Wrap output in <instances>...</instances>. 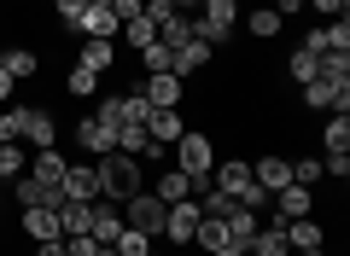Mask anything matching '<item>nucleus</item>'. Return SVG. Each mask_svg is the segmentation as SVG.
I'll return each mask as SVG.
<instances>
[{
    "mask_svg": "<svg viewBox=\"0 0 350 256\" xmlns=\"http://www.w3.org/2000/svg\"><path fill=\"white\" fill-rule=\"evenodd\" d=\"M193 233H199V198L170 204V216H163V239H170V244H193Z\"/></svg>",
    "mask_w": 350,
    "mask_h": 256,
    "instance_id": "423d86ee",
    "label": "nucleus"
},
{
    "mask_svg": "<svg viewBox=\"0 0 350 256\" xmlns=\"http://www.w3.org/2000/svg\"><path fill=\"white\" fill-rule=\"evenodd\" d=\"M170 6H175V0H170Z\"/></svg>",
    "mask_w": 350,
    "mask_h": 256,
    "instance_id": "8fccbe9b",
    "label": "nucleus"
},
{
    "mask_svg": "<svg viewBox=\"0 0 350 256\" xmlns=\"http://www.w3.org/2000/svg\"><path fill=\"white\" fill-rule=\"evenodd\" d=\"M41 70V59L29 47H6V76H12V82H24V76H36Z\"/></svg>",
    "mask_w": 350,
    "mask_h": 256,
    "instance_id": "c85d7f7f",
    "label": "nucleus"
},
{
    "mask_svg": "<svg viewBox=\"0 0 350 256\" xmlns=\"http://www.w3.org/2000/svg\"><path fill=\"white\" fill-rule=\"evenodd\" d=\"M24 122H29V105H6L0 111V140H24Z\"/></svg>",
    "mask_w": 350,
    "mask_h": 256,
    "instance_id": "473e14b6",
    "label": "nucleus"
},
{
    "mask_svg": "<svg viewBox=\"0 0 350 256\" xmlns=\"http://www.w3.org/2000/svg\"><path fill=\"white\" fill-rule=\"evenodd\" d=\"M158 41H163V47H181V41H193V18L187 12H170V18H163V24H158Z\"/></svg>",
    "mask_w": 350,
    "mask_h": 256,
    "instance_id": "b1692460",
    "label": "nucleus"
},
{
    "mask_svg": "<svg viewBox=\"0 0 350 256\" xmlns=\"http://www.w3.org/2000/svg\"><path fill=\"white\" fill-rule=\"evenodd\" d=\"M269 6H275L280 18H298V12H304V0H269Z\"/></svg>",
    "mask_w": 350,
    "mask_h": 256,
    "instance_id": "79ce46f5",
    "label": "nucleus"
},
{
    "mask_svg": "<svg viewBox=\"0 0 350 256\" xmlns=\"http://www.w3.org/2000/svg\"><path fill=\"white\" fill-rule=\"evenodd\" d=\"M59 186H64L70 204H94V198H100V169H94V163H70Z\"/></svg>",
    "mask_w": 350,
    "mask_h": 256,
    "instance_id": "1a4fd4ad",
    "label": "nucleus"
},
{
    "mask_svg": "<svg viewBox=\"0 0 350 256\" xmlns=\"http://www.w3.org/2000/svg\"><path fill=\"white\" fill-rule=\"evenodd\" d=\"M146 134L158 140V146H175V140L187 134V122H181V111H152V117H146Z\"/></svg>",
    "mask_w": 350,
    "mask_h": 256,
    "instance_id": "f3484780",
    "label": "nucleus"
},
{
    "mask_svg": "<svg viewBox=\"0 0 350 256\" xmlns=\"http://www.w3.org/2000/svg\"><path fill=\"white\" fill-rule=\"evenodd\" d=\"M140 64H146V76L170 70V47H163V41H152V47H140Z\"/></svg>",
    "mask_w": 350,
    "mask_h": 256,
    "instance_id": "e433bc0d",
    "label": "nucleus"
},
{
    "mask_svg": "<svg viewBox=\"0 0 350 256\" xmlns=\"http://www.w3.org/2000/svg\"><path fill=\"white\" fill-rule=\"evenodd\" d=\"M12 198H18V210H59L64 204V186H53V181H41V175H18L12 181Z\"/></svg>",
    "mask_w": 350,
    "mask_h": 256,
    "instance_id": "20e7f679",
    "label": "nucleus"
},
{
    "mask_svg": "<svg viewBox=\"0 0 350 256\" xmlns=\"http://www.w3.org/2000/svg\"><path fill=\"white\" fill-rule=\"evenodd\" d=\"M59 233H64V239L88 233V204H70V198H64V204H59Z\"/></svg>",
    "mask_w": 350,
    "mask_h": 256,
    "instance_id": "7c9ffc66",
    "label": "nucleus"
},
{
    "mask_svg": "<svg viewBox=\"0 0 350 256\" xmlns=\"http://www.w3.org/2000/svg\"><path fill=\"white\" fill-rule=\"evenodd\" d=\"M292 181L315 193V181H327V175H321V158H298V163H292Z\"/></svg>",
    "mask_w": 350,
    "mask_h": 256,
    "instance_id": "c9c22d12",
    "label": "nucleus"
},
{
    "mask_svg": "<svg viewBox=\"0 0 350 256\" xmlns=\"http://www.w3.org/2000/svg\"><path fill=\"white\" fill-rule=\"evenodd\" d=\"M292 256H327V251H321V244H315V251H292Z\"/></svg>",
    "mask_w": 350,
    "mask_h": 256,
    "instance_id": "a18cd8bd",
    "label": "nucleus"
},
{
    "mask_svg": "<svg viewBox=\"0 0 350 256\" xmlns=\"http://www.w3.org/2000/svg\"><path fill=\"white\" fill-rule=\"evenodd\" d=\"M76 64H82V70H94V76H105V70L117 64V47H111V41H100V35H88L82 53H76Z\"/></svg>",
    "mask_w": 350,
    "mask_h": 256,
    "instance_id": "4468645a",
    "label": "nucleus"
},
{
    "mask_svg": "<svg viewBox=\"0 0 350 256\" xmlns=\"http://www.w3.org/2000/svg\"><path fill=\"white\" fill-rule=\"evenodd\" d=\"M304 6H315L321 18H345V6H350V0H304Z\"/></svg>",
    "mask_w": 350,
    "mask_h": 256,
    "instance_id": "a19ab883",
    "label": "nucleus"
},
{
    "mask_svg": "<svg viewBox=\"0 0 350 256\" xmlns=\"http://www.w3.org/2000/svg\"><path fill=\"white\" fill-rule=\"evenodd\" d=\"M146 256H158V251H146Z\"/></svg>",
    "mask_w": 350,
    "mask_h": 256,
    "instance_id": "09e8293b",
    "label": "nucleus"
},
{
    "mask_svg": "<svg viewBox=\"0 0 350 256\" xmlns=\"http://www.w3.org/2000/svg\"><path fill=\"white\" fill-rule=\"evenodd\" d=\"M0 64H6V47H0Z\"/></svg>",
    "mask_w": 350,
    "mask_h": 256,
    "instance_id": "de8ad7c7",
    "label": "nucleus"
},
{
    "mask_svg": "<svg viewBox=\"0 0 350 256\" xmlns=\"http://www.w3.org/2000/svg\"><path fill=\"white\" fill-rule=\"evenodd\" d=\"M88 6H94V0H59V24H70V29H76V18H82Z\"/></svg>",
    "mask_w": 350,
    "mask_h": 256,
    "instance_id": "ea45409f",
    "label": "nucleus"
},
{
    "mask_svg": "<svg viewBox=\"0 0 350 256\" xmlns=\"http://www.w3.org/2000/svg\"><path fill=\"white\" fill-rule=\"evenodd\" d=\"M117 35H123V41H129V47H135V53H140V47H152V41H158V24H152V18H146V12H140V18H129V24H123V29H117Z\"/></svg>",
    "mask_w": 350,
    "mask_h": 256,
    "instance_id": "bb28decb",
    "label": "nucleus"
},
{
    "mask_svg": "<svg viewBox=\"0 0 350 256\" xmlns=\"http://www.w3.org/2000/svg\"><path fill=\"white\" fill-rule=\"evenodd\" d=\"M170 152H175V169L181 175H211L216 169V146H211V134H199V128H187Z\"/></svg>",
    "mask_w": 350,
    "mask_h": 256,
    "instance_id": "7ed1b4c3",
    "label": "nucleus"
},
{
    "mask_svg": "<svg viewBox=\"0 0 350 256\" xmlns=\"http://www.w3.org/2000/svg\"><path fill=\"white\" fill-rule=\"evenodd\" d=\"M117 29H123V24L111 18V6H88V12L76 18V35H100V41H111Z\"/></svg>",
    "mask_w": 350,
    "mask_h": 256,
    "instance_id": "a211bd4d",
    "label": "nucleus"
},
{
    "mask_svg": "<svg viewBox=\"0 0 350 256\" xmlns=\"http://www.w3.org/2000/svg\"><path fill=\"white\" fill-rule=\"evenodd\" d=\"M211 256H245V251H239V244H228V251H211Z\"/></svg>",
    "mask_w": 350,
    "mask_h": 256,
    "instance_id": "c03bdc74",
    "label": "nucleus"
},
{
    "mask_svg": "<svg viewBox=\"0 0 350 256\" xmlns=\"http://www.w3.org/2000/svg\"><path fill=\"white\" fill-rule=\"evenodd\" d=\"M211 186H222L228 198H239L251 186V163L245 158H216V169H211Z\"/></svg>",
    "mask_w": 350,
    "mask_h": 256,
    "instance_id": "9b49d317",
    "label": "nucleus"
},
{
    "mask_svg": "<svg viewBox=\"0 0 350 256\" xmlns=\"http://www.w3.org/2000/svg\"><path fill=\"white\" fill-rule=\"evenodd\" d=\"M321 152H350V111H327V128H321Z\"/></svg>",
    "mask_w": 350,
    "mask_h": 256,
    "instance_id": "4be33fe9",
    "label": "nucleus"
},
{
    "mask_svg": "<svg viewBox=\"0 0 350 256\" xmlns=\"http://www.w3.org/2000/svg\"><path fill=\"white\" fill-rule=\"evenodd\" d=\"M152 117V105L140 94H117V128H123V122H146Z\"/></svg>",
    "mask_w": 350,
    "mask_h": 256,
    "instance_id": "2f4dec72",
    "label": "nucleus"
},
{
    "mask_svg": "<svg viewBox=\"0 0 350 256\" xmlns=\"http://www.w3.org/2000/svg\"><path fill=\"white\" fill-rule=\"evenodd\" d=\"M304 53H350V18H327L315 35H304Z\"/></svg>",
    "mask_w": 350,
    "mask_h": 256,
    "instance_id": "9d476101",
    "label": "nucleus"
},
{
    "mask_svg": "<svg viewBox=\"0 0 350 256\" xmlns=\"http://www.w3.org/2000/svg\"><path fill=\"white\" fill-rule=\"evenodd\" d=\"M152 193H158L163 204H181V198H193V175H181V169L170 163L163 175H152Z\"/></svg>",
    "mask_w": 350,
    "mask_h": 256,
    "instance_id": "dca6fc26",
    "label": "nucleus"
},
{
    "mask_svg": "<svg viewBox=\"0 0 350 256\" xmlns=\"http://www.w3.org/2000/svg\"><path fill=\"white\" fill-rule=\"evenodd\" d=\"M286 76H292V82H315V76H321V59H315V53H304V47H292Z\"/></svg>",
    "mask_w": 350,
    "mask_h": 256,
    "instance_id": "c756f323",
    "label": "nucleus"
},
{
    "mask_svg": "<svg viewBox=\"0 0 350 256\" xmlns=\"http://www.w3.org/2000/svg\"><path fill=\"white\" fill-rule=\"evenodd\" d=\"M181 94H187V82H181V76H170V70L146 76V87H140V99H146L152 111H175V105H181Z\"/></svg>",
    "mask_w": 350,
    "mask_h": 256,
    "instance_id": "0eeeda50",
    "label": "nucleus"
},
{
    "mask_svg": "<svg viewBox=\"0 0 350 256\" xmlns=\"http://www.w3.org/2000/svg\"><path fill=\"white\" fill-rule=\"evenodd\" d=\"M24 233H29V239H64V233H59V210H24Z\"/></svg>",
    "mask_w": 350,
    "mask_h": 256,
    "instance_id": "5701e85b",
    "label": "nucleus"
},
{
    "mask_svg": "<svg viewBox=\"0 0 350 256\" xmlns=\"http://www.w3.org/2000/svg\"><path fill=\"white\" fill-rule=\"evenodd\" d=\"M94 169H100V198H111V204H123L146 186V163L129 152H105V158H94Z\"/></svg>",
    "mask_w": 350,
    "mask_h": 256,
    "instance_id": "f257e3e1",
    "label": "nucleus"
},
{
    "mask_svg": "<svg viewBox=\"0 0 350 256\" xmlns=\"http://www.w3.org/2000/svg\"><path fill=\"white\" fill-rule=\"evenodd\" d=\"M36 256H64V239H41V244H36Z\"/></svg>",
    "mask_w": 350,
    "mask_h": 256,
    "instance_id": "37998d69",
    "label": "nucleus"
},
{
    "mask_svg": "<svg viewBox=\"0 0 350 256\" xmlns=\"http://www.w3.org/2000/svg\"><path fill=\"white\" fill-rule=\"evenodd\" d=\"M193 244H199L204 256H211V251H228V227H222V221H211V216H199V233H193Z\"/></svg>",
    "mask_w": 350,
    "mask_h": 256,
    "instance_id": "cd10ccee",
    "label": "nucleus"
},
{
    "mask_svg": "<svg viewBox=\"0 0 350 256\" xmlns=\"http://www.w3.org/2000/svg\"><path fill=\"white\" fill-rule=\"evenodd\" d=\"M269 210H275L280 221H292V216H310V210H315V193H310V186H298V181H286V186L275 193V204H269Z\"/></svg>",
    "mask_w": 350,
    "mask_h": 256,
    "instance_id": "f8f14e48",
    "label": "nucleus"
},
{
    "mask_svg": "<svg viewBox=\"0 0 350 256\" xmlns=\"http://www.w3.org/2000/svg\"><path fill=\"white\" fill-rule=\"evenodd\" d=\"M24 146H59V122H53L47 117V111H36V105H29V122H24Z\"/></svg>",
    "mask_w": 350,
    "mask_h": 256,
    "instance_id": "6ab92c4d",
    "label": "nucleus"
},
{
    "mask_svg": "<svg viewBox=\"0 0 350 256\" xmlns=\"http://www.w3.org/2000/svg\"><path fill=\"white\" fill-rule=\"evenodd\" d=\"M163 216H170V204H163L152 186H140L135 198H123V227H135V233H146L152 244L163 239Z\"/></svg>",
    "mask_w": 350,
    "mask_h": 256,
    "instance_id": "f03ea898",
    "label": "nucleus"
},
{
    "mask_svg": "<svg viewBox=\"0 0 350 256\" xmlns=\"http://www.w3.org/2000/svg\"><path fill=\"white\" fill-rule=\"evenodd\" d=\"M204 64H211V47H204V41H181V47L170 53V76H181V82H187V76H199Z\"/></svg>",
    "mask_w": 350,
    "mask_h": 256,
    "instance_id": "ddd939ff",
    "label": "nucleus"
},
{
    "mask_svg": "<svg viewBox=\"0 0 350 256\" xmlns=\"http://www.w3.org/2000/svg\"><path fill=\"white\" fill-rule=\"evenodd\" d=\"M251 181H257L262 193H280V186L292 181V163L286 158H257V163H251Z\"/></svg>",
    "mask_w": 350,
    "mask_h": 256,
    "instance_id": "2eb2a0df",
    "label": "nucleus"
},
{
    "mask_svg": "<svg viewBox=\"0 0 350 256\" xmlns=\"http://www.w3.org/2000/svg\"><path fill=\"white\" fill-rule=\"evenodd\" d=\"M76 146H82L88 158H105V152H117V128L100 122V117H82L76 122Z\"/></svg>",
    "mask_w": 350,
    "mask_h": 256,
    "instance_id": "6e6552de",
    "label": "nucleus"
},
{
    "mask_svg": "<svg viewBox=\"0 0 350 256\" xmlns=\"http://www.w3.org/2000/svg\"><path fill=\"white\" fill-rule=\"evenodd\" d=\"M24 169H29L24 140H0V181H12V175H24Z\"/></svg>",
    "mask_w": 350,
    "mask_h": 256,
    "instance_id": "393cba45",
    "label": "nucleus"
},
{
    "mask_svg": "<svg viewBox=\"0 0 350 256\" xmlns=\"http://www.w3.org/2000/svg\"><path fill=\"white\" fill-rule=\"evenodd\" d=\"M100 256H117V251H111V244H105V251H100Z\"/></svg>",
    "mask_w": 350,
    "mask_h": 256,
    "instance_id": "49530a36",
    "label": "nucleus"
},
{
    "mask_svg": "<svg viewBox=\"0 0 350 256\" xmlns=\"http://www.w3.org/2000/svg\"><path fill=\"white\" fill-rule=\"evenodd\" d=\"M245 29H251L257 41H269V35H280V29H286V18H280L275 6H257V12L245 18Z\"/></svg>",
    "mask_w": 350,
    "mask_h": 256,
    "instance_id": "a878e982",
    "label": "nucleus"
},
{
    "mask_svg": "<svg viewBox=\"0 0 350 256\" xmlns=\"http://www.w3.org/2000/svg\"><path fill=\"white\" fill-rule=\"evenodd\" d=\"M64 169H70V158H64L59 146H41L36 158H29V175H41V181H53V186L64 181Z\"/></svg>",
    "mask_w": 350,
    "mask_h": 256,
    "instance_id": "412c9836",
    "label": "nucleus"
},
{
    "mask_svg": "<svg viewBox=\"0 0 350 256\" xmlns=\"http://www.w3.org/2000/svg\"><path fill=\"white\" fill-rule=\"evenodd\" d=\"M280 227H286V251H315L321 244V221H310V216H292Z\"/></svg>",
    "mask_w": 350,
    "mask_h": 256,
    "instance_id": "aec40b11",
    "label": "nucleus"
},
{
    "mask_svg": "<svg viewBox=\"0 0 350 256\" xmlns=\"http://www.w3.org/2000/svg\"><path fill=\"white\" fill-rule=\"evenodd\" d=\"M105 244L100 239H88V233H76V239H64V256H100Z\"/></svg>",
    "mask_w": 350,
    "mask_h": 256,
    "instance_id": "4c0bfd02",
    "label": "nucleus"
},
{
    "mask_svg": "<svg viewBox=\"0 0 350 256\" xmlns=\"http://www.w3.org/2000/svg\"><path fill=\"white\" fill-rule=\"evenodd\" d=\"M304 105H310V111H350V82H327V76H315V82H304Z\"/></svg>",
    "mask_w": 350,
    "mask_h": 256,
    "instance_id": "39448f33",
    "label": "nucleus"
},
{
    "mask_svg": "<svg viewBox=\"0 0 350 256\" xmlns=\"http://www.w3.org/2000/svg\"><path fill=\"white\" fill-rule=\"evenodd\" d=\"M146 12V0H111V18L117 24H129V18H140Z\"/></svg>",
    "mask_w": 350,
    "mask_h": 256,
    "instance_id": "58836bf2",
    "label": "nucleus"
},
{
    "mask_svg": "<svg viewBox=\"0 0 350 256\" xmlns=\"http://www.w3.org/2000/svg\"><path fill=\"white\" fill-rule=\"evenodd\" d=\"M111 251H117V256H146V251H152V239H146V233H135V227H123Z\"/></svg>",
    "mask_w": 350,
    "mask_h": 256,
    "instance_id": "f704fd0d",
    "label": "nucleus"
},
{
    "mask_svg": "<svg viewBox=\"0 0 350 256\" xmlns=\"http://www.w3.org/2000/svg\"><path fill=\"white\" fill-rule=\"evenodd\" d=\"M100 82H105V76H94V70H82V64H70V82H64V87H70L76 99H94V94H100Z\"/></svg>",
    "mask_w": 350,
    "mask_h": 256,
    "instance_id": "72a5a7b5",
    "label": "nucleus"
}]
</instances>
